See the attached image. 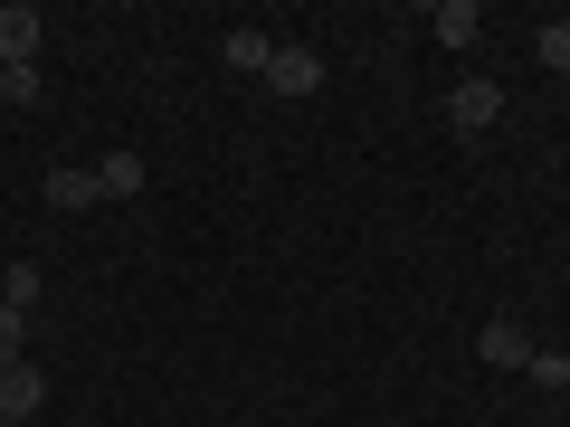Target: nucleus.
<instances>
[{
    "mask_svg": "<svg viewBox=\"0 0 570 427\" xmlns=\"http://www.w3.org/2000/svg\"><path fill=\"white\" fill-rule=\"evenodd\" d=\"M266 86H276V105H305V96H324V58L285 39L276 58H266Z\"/></svg>",
    "mask_w": 570,
    "mask_h": 427,
    "instance_id": "f257e3e1",
    "label": "nucleus"
},
{
    "mask_svg": "<svg viewBox=\"0 0 570 427\" xmlns=\"http://www.w3.org/2000/svg\"><path fill=\"white\" fill-rule=\"evenodd\" d=\"M39 39H48L39 10L29 0H0V67H39Z\"/></svg>",
    "mask_w": 570,
    "mask_h": 427,
    "instance_id": "f03ea898",
    "label": "nucleus"
},
{
    "mask_svg": "<svg viewBox=\"0 0 570 427\" xmlns=\"http://www.w3.org/2000/svg\"><path fill=\"white\" fill-rule=\"evenodd\" d=\"M494 115H504V86H494V77H466V86L448 96V123H456V133H485Z\"/></svg>",
    "mask_w": 570,
    "mask_h": 427,
    "instance_id": "7ed1b4c3",
    "label": "nucleus"
},
{
    "mask_svg": "<svg viewBox=\"0 0 570 427\" xmlns=\"http://www.w3.org/2000/svg\"><path fill=\"white\" fill-rule=\"evenodd\" d=\"M48 209H58V219H77V209H96L105 200V190H96V171H86V162H58V171H48Z\"/></svg>",
    "mask_w": 570,
    "mask_h": 427,
    "instance_id": "20e7f679",
    "label": "nucleus"
},
{
    "mask_svg": "<svg viewBox=\"0 0 570 427\" xmlns=\"http://www.w3.org/2000/svg\"><path fill=\"white\" fill-rule=\"evenodd\" d=\"M428 29H438V48H475V39H485V10H475V0H438Z\"/></svg>",
    "mask_w": 570,
    "mask_h": 427,
    "instance_id": "39448f33",
    "label": "nucleus"
},
{
    "mask_svg": "<svg viewBox=\"0 0 570 427\" xmlns=\"http://www.w3.org/2000/svg\"><path fill=\"white\" fill-rule=\"evenodd\" d=\"M475 351H485L494 370H532V332L523 324H485V332H475Z\"/></svg>",
    "mask_w": 570,
    "mask_h": 427,
    "instance_id": "423d86ee",
    "label": "nucleus"
},
{
    "mask_svg": "<svg viewBox=\"0 0 570 427\" xmlns=\"http://www.w3.org/2000/svg\"><path fill=\"white\" fill-rule=\"evenodd\" d=\"M48 399V380H39V361H10L0 370V418H29V408Z\"/></svg>",
    "mask_w": 570,
    "mask_h": 427,
    "instance_id": "0eeeda50",
    "label": "nucleus"
},
{
    "mask_svg": "<svg viewBox=\"0 0 570 427\" xmlns=\"http://www.w3.org/2000/svg\"><path fill=\"white\" fill-rule=\"evenodd\" d=\"M228 67H238V77H266V58H276V39H266V29H228V48H219Z\"/></svg>",
    "mask_w": 570,
    "mask_h": 427,
    "instance_id": "6e6552de",
    "label": "nucleus"
},
{
    "mask_svg": "<svg viewBox=\"0 0 570 427\" xmlns=\"http://www.w3.org/2000/svg\"><path fill=\"white\" fill-rule=\"evenodd\" d=\"M96 190H105V200H134V190H142V152H105V162H96Z\"/></svg>",
    "mask_w": 570,
    "mask_h": 427,
    "instance_id": "1a4fd4ad",
    "label": "nucleus"
},
{
    "mask_svg": "<svg viewBox=\"0 0 570 427\" xmlns=\"http://www.w3.org/2000/svg\"><path fill=\"white\" fill-rule=\"evenodd\" d=\"M0 305H39V266H29V257H10V266H0Z\"/></svg>",
    "mask_w": 570,
    "mask_h": 427,
    "instance_id": "9d476101",
    "label": "nucleus"
},
{
    "mask_svg": "<svg viewBox=\"0 0 570 427\" xmlns=\"http://www.w3.org/2000/svg\"><path fill=\"white\" fill-rule=\"evenodd\" d=\"M532 389H551V399H561V389H570V351L532 342Z\"/></svg>",
    "mask_w": 570,
    "mask_h": 427,
    "instance_id": "9b49d317",
    "label": "nucleus"
},
{
    "mask_svg": "<svg viewBox=\"0 0 570 427\" xmlns=\"http://www.w3.org/2000/svg\"><path fill=\"white\" fill-rule=\"evenodd\" d=\"M532 58H542V67H561V77H570V20H542V29H532Z\"/></svg>",
    "mask_w": 570,
    "mask_h": 427,
    "instance_id": "f8f14e48",
    "label": "nucleus"
},
{
    "mask_svg": "<svg viewBox=\"0 0 570 427\" xmlns=\"http://www.w3.org/2000/svg\"><path fill=\"white\" fill-rule=\"evenodd\" d=\"M10 361H29V314L20 305H0V370Z\"/></svg>",
    "mask_w": 570,
    "mask_h": 427,
    "instance_id": "ddd939ff",
    "label": "nucleus"
},
{
    "mask_svg": "<svg viewBox=\"0 0 570 427\" xmlns=\"http://www.w3.org/2000/svg\"><path fill=\"white\" fill-rule=\"evenodd\" d=\"M39 86H48L39 67H0V105H39Z\"/></svg>",
    "mask_w": 570,
    "mask_h": 427,
    "instance_id": "4468645a",
    "label": "nucleus"
},
{
    "mask_svg": "<svg viewBox=\"0 0 570 427\" xmlns=\"http://www.w3.org/2000/svg\"><path fill=\"white\" fill-rule=\"evenodd\" d=\"M0 427H29V418H0Z\"/></svg>",
    "mask_w": 570,
    "mask_h": 427,
    "instance_id": "2eb2a0df",
    "label": "nucleus"
}]
</instances>
